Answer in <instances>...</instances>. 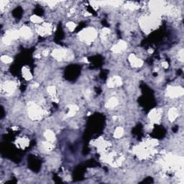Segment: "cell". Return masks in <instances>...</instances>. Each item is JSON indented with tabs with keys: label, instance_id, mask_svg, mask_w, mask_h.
I'll return each instance as SVG.
<instances>
[{
	"label": "cell",
	"instance_id": "1",
	"mask_svg": "<svg viewBox=\"0 0 184 184\" xmlns=\"http://www.w3.org/2000/svg\"><path fill=\"white\" fill-rule=\"evenodd\" d=\"M97 33L96 30L94 28L92 27H88V28H85L80 32L78 36L80 40L81 41L84 42L87 44H91L96 38Z\"/></svg>",
	"mask_w": 184,
	"mask_h": 184
},
{
	"label": "cell",
	"instance_id": "2",
	"mask_svg": "<svg viewBox=\"0 0 184 184\" xmlns=\"http://www.w3.org/2000/svg\"><path fill=\"white\" fill-rule=\"evenodd\" d=\"M44 114V112L41 107L37 104H31L28 107V115L32 119L37 120L41 118L42 116Z\"/></svg>",
	"mask_w": 184,
	"mask_h": 184
},
{
	"label": "cell",
	"instance_id": "3",
	"mask_svg": "<svg viewBox=\"0 0 184 184\" xmlns=\"http://www.w3.org/2000/svg\"><path fill=\"white\" fill-rule=\"evenodd\" d=\"M17 85L15 82L12 81H6L1 83V91L5 93V95H12L15 91Z\"/></svg>",
	"mask_w": 184,
	"mask_h": 184
},
{
	"label": "cell",
	"instance_id": "4",
	"mask_svg": "<svg viewBox=\"0 0 184 184\" xmlns=\"http://www.w3.org/2000/svg\"><path fill=\"white\" fill-rule=\"evenodd\" d=\"M166 91L170 98H177L183 94V88L180 86H169Z\"/></svg>",
	"mask_w": 184,
	"mask_h": 184
},
{
	"label": "cell",
	"instance_id": "5",
	"mask_svg": "<svg viewBox=\"0 0 184 184\" xmlns=\"http://www.w3.org/2000/svg\"><path fill=\"white\" fill-rule=\"evenodd\" d=\"M122 80L121 77L119 76H114L112 78H109L107 81V86L109 88H114V87H118L122 86Z\"/></svg>",
	"mask_w": 184,
	"mask_h": 184
},
{
	"label": "cell",
	"instance_id": "6",
	"mask_svg": "<svg viewBox=\"0 0 184 184\" xmlns=\"http://www.w3.org/2000/svg\"><path fill=\"white\" fill-rule=\"evenodd\" d=\"M129 61L132 67L140 68L143 65V61L141 58H138L135 54H131L129 56Z\"/></svg>",
	"mask_w": 184,
	"mask_h": 184
},
{
	"label": "cell",
	"instance_id": "7",
	"mask_svg": "<svg viewBox=\"0 0 184 184\" xmlns=\"http://www.w3.org/2000/svg\"><path fill=\"white\" fill-rule=\"evenodd\" d=\"M127 43H126L125 41H124V40H120V41L118 42L117 44H115L112 47V51L115 53H119L125 51V50L127 49Z\"/></svg>",
	"mask_w": 184,
	"mask_h": 184
},
{
	"label": "cell",
	"instance_id": "8",
	"mask_svg": "<svg viewBox=\"0 0 184 184\" xmlns=\"http://www.w3.org/2000/svg\"><path fill=\"white\" fill-rule=\"evenodd\" d=\"M148 117L150 119L152 122H159L161 118V110L160 109H154L150 111L149 113Z\"/></svg>",
	"mask_w": 184,
	"mask_h": 184
},
{
	"label": "cell",
	"instance_id": "9",
	"mask_svg": "<svg viewBox=\"0 0 184 184\" xmlns=\"http://www.w3.org/2000/svg\"><path fill=\"white\" fill-rule=\"evenodd\" d=\"M19 33H20L21 38H24V39H30L32 37V35H33L31 29L27 26H24L21 29H20L19 30Z\"/></svg>",
	"mask_w": 184,
	"mask_h": 184
},
{
	"label": "cell",
	"instance_id": "10",
	"mask_svg": "<svg viewBox=\"0 0 184 184\" xmlns=\"http://www.w3.org/2000/svg\"><path fill=\"white\" fill-rule=\"evenodd\" d=\"M44 137L46 139L47 141L51 142V143H53L56 140V135L55 133L53 132L52 130H47L46 132H44Z\"/></svg>",
	"mask_w": 184,
	"mask_h": 184
},
{
	"label": "cell",
	"instance_id": "11",
	"mask_svg": "<svg viewBox=\"0 0 184 184\" xmlns=\"http://www.w3.org/2000/svg\"><path fill=\"white\" fill-rule=\"evenodd\" d=\"M119 104L118 99L116 97H112L109 99V101H107V103L106 104V107L109 108V109H112L114 108L115 106H117Z\"/></svg>",
	"mask_w": 184,
	"mask_h": 184
},
{
	"label": "cell",
	"instance_id": "12",
	"mask_svg": "<svg viewBox=\"0 0 184 184\" xmlns=\"http://www.w3.org/2000/svg\"><path fill=\"white\" fill-rule=\"evenodd\" d=\"M17 145L19 148H25L29 145V140L27 138H20L17 140Z\"/></svg>",
	"mask_w": 184,
	"mask_h": 184
},
{
	"label": "cell",
	"instance_id": "13",
	"mask_svg": "<svg viewBox=\"0 0 184 184\" xmlns=\"http://www.w3.org/2000/svg\"><path fill=\"white\" fill-rule=\"evenodd\" d=\"M178 113L177 109H175V108H172V109H170L169 110L168 119L171 122H173L178 117Z\"/></svg>",
	"mask_w": 184,
	"mask_h": 184
},
{
	"label": "cell",
	"instance_id": "14",
	"mask_svg": "<svg viewBox=\"0 0 184 184\" xmlns=\"http://www.w3.org/2000/svg\"><path fill=\"white\" fill-rule=\"evenodd\" d=\"M22 76H23L24 78L27 81L31 80L32 78H33V76H32L30 70H29L27 68L25 67H24L23 68H22Z\"/></svg>",
	"mask_w": 184,
	"mask_h": 184
},
{
	"label": "cell",
	"instance_id": "15",
	"mask_svg": "<svg viewBox=\"0 0 184 184\" xmlns=\"http://www.w3.org/2000/svg\"><path fill=\"white\" fill-rule=\"evenodd\" d=\"M124 134V129L122 127H118L116 128L114 132V138L116 139H119L122 137Z\"/></svg>",
	"mask_w": 184,
	"mask_h": 184
},
{
	"label": "cell",
	"instance_id": "16",
	"mask_svg": "<svg viewBox=\"0 0 184 184\" xmlns=\"http://www.w3.org/2000/svg\"><path fill=\"white\" fill-rule=\"evenodd\" d=\"M12 58L7 55H3L1 57V61L4 64H9L12 62Z\"/></svg>",
	"mask_w": 184,
	"mask_h": 184
},
{
	"label": "cell",
	"instance_id": "17",
	"mask_svg": "<svg viewBox=\"0 0 184 184\" xmlns=\"http://www.w3.org/2000/svg\"><path fill=\"white\" fill-rule=\"evenodd\" d=\"M30 20L32 22L35 24H43V19L42 17H39L37 15H33L30 17Z\"/></svg>",
	"mask_w": 184,
	"mask_h": 184
},
{
	"label": "cell",
	"instance_id": "18",
	"mask_svg": "<svg viewBox=\"0 0 184 184\" xmlns=\"http://www.w3.org/2000/svg\"><path fill=\"white\" fill-rule=\"evenodd\" d=\"M47 91H48V94L51 95L52 97H55L56 94V88L53 86H50L47 88Z\"/></svg>",
	"mask_w": 184,
	"mask_h": 184
},
{
	"label": "cell",
	"instance_id": "19",
	"mask_svg": "<svg viewBox=\"0 0 184 184\" xmlns=\"http://www.w3.org/2000/svg\"><path fill=\"white\" fill-rule=\"evenodd\" d=\"M66 27H68V29L70 31H73V30H74V29L76 28V25L74 22H69L66 24Z\"/></svg>",
	"mask_w": 184,
	"mask_h": 184
},
{
	"label": "cell",
	"instance_id": "20",
	"mask_svg": "<svg viewBox=\"0 0 184 184\" xmlns=\"http://www.w3.org/2000/svg\"><path fill=\"white\" fill-rule=\"evenodd\" d=\"M178 59L180 60V61L183 62V50H180L178 52Z\"/></svg>",
	"mask_w": 184,
	"mask_h": 184
},
{
	"label": "cell",
	"instance_id": "21",
	"mask_svg": "<svg viewBox=\"0 0 184 184\" xmlns=\"http://www.w3.org/2000/svg\"><path fill=\"white\" fill-rule=\"evenodd\" d=\"M162 67L164 68H168V63L167 62L162 63Z\"/></svg>",
	"mask_w": 184,
	"mask_h": 184
}]
</instances>
